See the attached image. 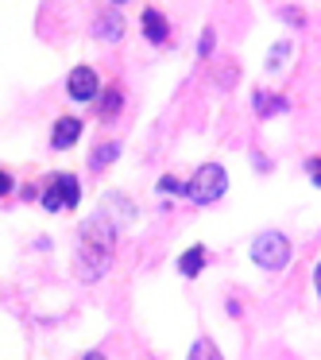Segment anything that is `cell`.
Returning <instances> with one entry per match:
<instances>
[{
  "mask_svg": "<svg viewBox=\"0 0 321 360\" xmlns=\"http://www.w3.org/2000/svg\"><path fill=\"white\" fill-rule=\"evenodd\" d=\"M8 190H12V179H8V174H4V171H0V198L8 194Z\"/></svg>",
  "mask_w": 321,
  "mask_h": 360,
  "instance_id": "obj_18",
  "label": "cell"
},
{
  "mask_svg": "<svg viewBox=\"0 0 321 360\" xmlns=\"http://www.w3.org/2000/svg\"><path fill=\"white\" fill-rule=\"evenodd\" d=\"M81 360H105V352H101V349H93V352H86Z\"/></svg>",
  "mask_w": 321,
  "mask_h": 360,
  "instance_id": "obj_21",
  "label": "cell"
},
{
  "mask_svg": "<svg viewBox=\"0 0 321 360\" xmlns=\"http://www.w3.org/2000/svg\"><path fill=\"white\" fill-rule=\"evenodd\" d=\"M78 140H81V120H78V117H63V120H55V132H51V148H55V151H66V148H74Z\"/></svg>",
  "mask_w": 321,
  "mask_h": 360,
  "instance_id": "obj_6",
  "label": "cell"
},
{
  "mask_svg": "<svg viewBox=\"0 0 321 360\" xmlns=\"http://www.w3.org/2000/svg\"><path fill=\"white\" fill-rule=\"evenodd\" d=\"M290 55V39H282V43H275L271 47V55H267V70H279L282 66V58Z\"/></svg>",
  "mask_w": 321,
  "mask_h": 360,
  "instance_id": "obj_14",
  "label": "cell"
},
{
  "mask_svg": "<svg viewBox=\"0 0 321 360\" xmlns=\"http://www.w3.org/2000/svg\"><path fill=\"white\" fill-rule=\"evenodd\" d=\"M225 190H228V174H225V167H221V163L197 167V174L186 182V198H190V202H197V205H213Z\"/></svg>",
  "mask_w": 321,
  "mask_h": 360,
  "instance_id": "obj_2",
  "label": "cell"
},
{
  "mask_svg": "<svg viewBox=\"0 0 321 360\" xmlns=\"http://www.w3.org/2000/svg\"><path fill=\"white\" fill-rule=\"evenodd\" d=\"M159 194H186V186H182L174 174H163V179H159Z\"/></svg>",
  "mask_w": 321,
  "mask_h": 360,
  "instance_id": "obj_15",
  "label": "cell"
},
{
  "mask_svg": "<svg viewBox=\"0 0 321 360\" xmlns=\"http://www.w3.org/2000/svg\"><path fill=\"white\" fill-rule=\"evenodd\" d=\"M66 94H70L74 101H93V97L101 94V82H97V74L89 70V66H74L70 78H66Z\"/></svg>",
  "mask_w": 321,
  "mask_h": 360,
  "instance_id": "obj_5",
  "label": "cell"
},
{
  "mask_svg": "<svg viewBox=\"0 0 321 360\" xmlns=\"http://www.w3.org/2000/svg\"><path fill=\"white\" fill-rule=\"evenodd\" d=\"M117 155H120V143H101V148L93 151V159H89V167H93V171H101V167H109Z\"/></svg>",
  "mask_w": 321,
  "mask_h": 360,
  "instance_id": "obj_12",
  "label": "cell"
},
{
  "mask_svg": "<svg viewBox=\"0 0 321 360\" xmlns=\"http://www.w3.org/2000/svg\"><path fill=\"white\" fill-rule=\"evenodd\" d=\"M178 271L186 275V279H197V275L205 271V248H202V244L182 252V256H178Z\"/></svg>",
  "mask_w": 321,
  "mask_h": 360,
  "instance_id": "obj_8",
  "label": "cell"
},
{
  "mask_svg": "<svg viewBox=\"0 0 321 360\" xmlns=\"http://www.w3.org/2000/svg\"><path fill=\"white\" fill-rule=\"evenodd\" d=\"M251 105H256V112H259V117H275V112H287V109H290V101H287V97L267 94V89H259V94H256V101H251Z\"/></svg>",
  "mask_w": 321,
  "mask_h": 360,
  "instance_id": "obj_9",
  "label": "cell"
},
{
  "mask_svg": "<svg viewBox=\"0 0 321 360\" xmlns=\"http://www.w3.org/2000/svg\"><path fill=\"white\" fill-rule=\"evenodd\" d=\"M306 174H310V182H313V186H321V159H317V155H310V159H306Z\"/></svg>",
  "mask_w": 321,
  "mask_h": 360,
  "instance_id": "obj_16",
  "label": "cell"
},
{
  "mask_svg": "<svg viewBox=\"0 0 321 360\" xmlns=\"http://www.w3.org/2000/svg\"><path fill=\"white\" fill-rule=\"evenodd\" d=\"M290 256H294V248H290V240L282 233H259L256 240H251V259H256L263 271H282V267L290 264Z\"/></svg>",
  "mask_w": 321,
  "mask_h": 360,
  "instance_id": "obj_3",
  "label": "cell"
},
{
  "mask_svg": "<svg viewBox=\"0 0 321 360\" xmlns=\"http://www.w3.org/2000/svg\"><path fill=\"white\" fill-rule=\"evenodd\" d=\"M313 287H317V298H321V259H317V267H313Z\"/></svg>",
  "mask_w": 321,
  "mask_h": 360,
  "instance_id": "obj_20",
  "label": "cell"
},
{
  "mask_svg": "<svg viewBox=\"0 0 321 360\" xmlns=\"http://www.w3.org/2000/svg\"><path fill=\"white\" fill-rule=\"evenodd\" d=\"M279 16L287 20V24H294V27H302V24H306V16H302V12H298V8H282Z\"/></svg>",
  "mask_w": 321,
  "mask_h": 360,
  "instance_id": "obj_17",
  "label": "cell"
},
{
  "mask_svg": "<svg viewBox=\"0 0 321 360\" xmlns=\"http://www.w3.org/2000/svg\"><path fill=\"white\" fill-rule=\"evenodd\" d=\"M39 202H43L47 213L74 210V205L81 202V182L74 179V174H51L47 186H43V194H39Z\"/></svg>",
  "mask_w": 321,
  "mask_h": 360,
  "instance_id": "obj_4",
  "label": "cell"
},
{
  "mask_svg": "<svg viewBox=\"0 0 321 360\" xmlns=\"http://www.w3.org/2000/svg\"><path fill=\"white\" fill-rule=\"evenodd\" d=\"M186 360H225V356L217 352V345H213L209 337H197V341H194V349H190V356H186Z\"/></svg>",
  "mask_w": 321,
  "mask_h": 360,
  "instance_id": "obj_11",
  "label": "cell"
},
{
  "mask_svg": "<svg viewBox=\"0 0 321 360\" xmlns=\"http://www.w3.org/2000/svg\"><path fill=\"white\" fill-rule=\"evenodd\" d=\"M209 51H213V32H205L202 35V55H209Z\"/></svg>",
  "mask_w": 321,
  "mask_h": 360,
  "instance_id": "obj_19",
  "label": "cell"
},
{
  "mask_svg": "<svg viewBox=\"0 0 321 360\" xmlns=\"http://www.w3.org/2000/svg\"><path fill=\"white\" fill-rule=\"evenodd\" d=\"M143 35H148L151 43H166V39H171V24L163 20V12H159V8H143Z\"/></svg>",
  "mask_w": 321,
  "mask_h": 360,
  "instance_id": "obj_7",
  "label": "cell"
},
{
  "mask_svg": "<svg viewBox=\"0 0 321 360\" xmlns=\"http://www.w3.org/2000/svg\"><path fill=\"white\" fill-rule=\"evenodd\" d=\"M112 4H124V0H112Z\"/></svg>",
  "mask_w": 321,
  "mask_h": 360,
  "instance_id": "obj_22",
  "label": "cell"
},
{
  "mask_svg": "<svg viewBox=\"0 0 321 360\" xmlns=\"http://www.w3.org/2000/svg\"><path fill=\"white\" fill-rule=\"evenodd\" d=\"M117 256V225L109 221V213H93L89 221H81L78 229V252H74V271L81 283L105 279V271L112 267Z\"/></svg>",
  "mask_w": 321,
  "mask_h": 360,
  "instance_id": "obj_1",
  "label": "cell"
},
{
  "mask_svg": "<svg viewBox=\"0 0 321 360\" xmlns=\"http://www.w3.org/2000/svg\"><path fill=\"white\" fill-rule=\"evenodd\" d=\"M120 32H124V20L117 16V12H109V16H97V24H93V35L97 39H120Z\"/></svg>",
  "mask_w": 321,
  "mask_h": 360,
  "instance_id": "obj_10",
  "label": "cell"
},
{
  "mask_svg": "<svg viewBox=\"0 0 321 360\" xmlns=\"http://www.w3.org/2000/svg\"><path fill=\"white\" fill-rule=\"evenodd\" d=\"M120 101H124V97H120V89H117V86L105 89L101 105H97V109H101V117H117V112H120Z\"/></svg>",
  "mask_w": 321,
  "mask_h": 360,
  "instance_id": "obj_13",
  "label": "cell"
}]
</instances>
